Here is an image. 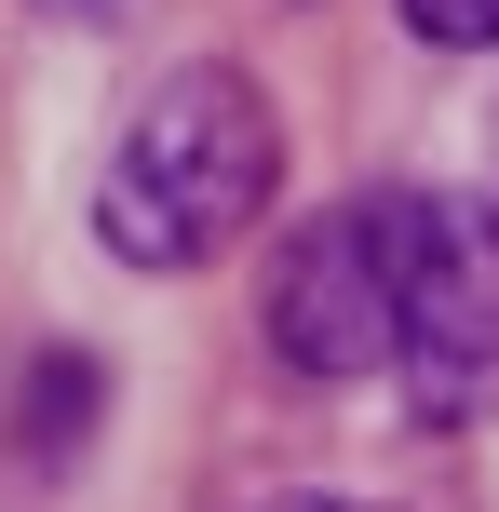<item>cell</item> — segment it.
<instances>
[{
	"instance_id": "4",
	"label": "cell",
	"mask_w": 499,
	"mask_h": 512,
	"mask_svg": "<svg viewBox=\"0 0 499 512\" xmlns=\"http://www.w3.org/2000/svg\"><path fill=\"white\" fill-rule=\"evenodd\" d=\"M405 27L446 54H499V0H405Z\"/></svg>"
},
{
	"instance_id": "3",
	"label": "cell",
	"mask_w": 499,
	"mask_h": 512,
	"mask_svg": "<svg viewBox=\"0 0 499 512\" xmlns=\"http://www.w3.org/2000/svg\"><path fill=\"white\" fill-rule=\"evenodd\" d=\"M270 351L297 378H324V391L392 364V216L378 203H338V216H311L284 243V270H270Z\"/></svg>"
},
{
	"instance_id": "1",
	"label": "cell",
	"mask_w": 499,
	"mask_h": 512,
	"mask_svg": "<svg viewBox=\"0 0 499 512\" xmlns=\"http://www.w3.org/2000/svg\"><path fill=\"white\" fill-rule=\"evenodd\" d=\"M270 176H284V122L243 68H176L135 95L122 149L95 176V243L122 270H203L270 216Z\"/></svg>"
},
{
	"instance_id": "2",
	"label": "cell",
	"mask_w": 499,
	"mask_h": 512,
	"mask_svg": "<svg viewBox=\"0 0 499 512\" xmlns=\"http://www.w3.org/2000/svg\"><path fill=\"white\" fill-rule=\"evenodd\" d=\"M392 364L378 378L459 432L499 405V216L459 189H392Z\"/></svg>"
},
{
	"instance_id": "5",
	"label": "cell",
	"mask_w": 499,
	"mask_h": 512,
	"mask_svg": "<svg viewBox=\"0 0 499 512\" xmlns=\"http://www.w3.org/2000/svg\"><path fill=\"white\" fill-rule=\"evenodd\" d=\"M270 512H365V499H270Z\"/></svg>"
}]
</instances>
